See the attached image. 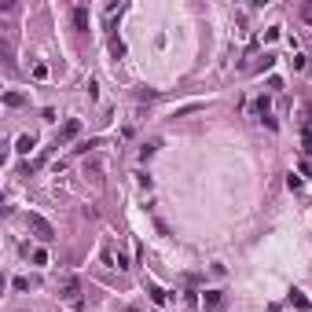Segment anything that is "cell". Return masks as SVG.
I'll list each match as a JSON object with an SVG mask.
<instances>
[{
	"label": "cell",
	"instance_id": "obj_1",
	"mask_svg": "<svg viewBox=\"0 0 312 312\" xmlns=\"http://www.w3.org/2000/svg\"><path fill=\"white\" fill-rule=\"evenodd\" d=\"M63 301L70 305L74 312H81V309H85V297H81V283H77L74 276H66V279H63Z\"/></svg>",
	"mask_w": 312,
	"mask_h": 312
},
{
	"label": "cell",
	"instance_id": "obj_10",
	"mask_svg": "<svg viewBox=\"0 0 312 312\" xmlns=\"http://www.w3.org/2000/svg\"><path fill=\"white\" fill-rule=\"evenodd\" d=\"M110 55H114V59L125 55V41H121V37H110Z\"/></svg>",
	"mask_w": 312,
	"mask_h": 312
},
{
	"label": "cell",
	"instance_id": "obj_8",
	"mask_svg": "<svg viewBox=\"0 0 312 312\" xmlns=\"http://www.w3.org/2000/svg\"><path fill=\"white\" fill-rule=\"evenodd\" d=\"M33 143H37V140H33V136H18L15 151H18V155H30V151H33Z\"/></svg>",
	"mask_w": 312,
	"mask_h": 312
},
{
	"label": "cell",
	"instance_id": "obj_3",
	"mask_svg": "<svg viewBox=\"0 0 312 312\" xmlns=\"http://www.w3.org/2000/svg\"><path fill=\"white\" fill-rule=\"evenodd\" d=\"M77 132H81V121H77V118H70V121L63 125V129H59V140H55V147H63V143H70L77 136Z\"/></svg>",
	"mask_w": 312,
	"mask_h": 312
},
{
	"label": "cell",
	"instance_id": "obj_13",
	"mask_svg": "<svg viewBox=\"0 0 312 312\" xmlns=\"http://www.w3.org/2000/svg\"><path fill=\"white\" fill-rule=\"evenodd\" d=\"M33 264H48V250H33Z\"/></svg>",
	"mask_w": 312,
	"mask_h": 312
},
{
	"label": "cell",
	"instance_id": "obj_11",
	"mask_svg": "<svg viewBox=\"0 0 312 312\" xmlns=\"http://www.w3.org/2000/svg\"><path fill=\"white\" fill-rule=\"evenodd\" d=\"M297 15H301V18H305V22H309V26H312V0H305L301 8H297Z\"/></svg>",
	"mask_w": 312,
	"mask_h": 312
},
{
	"label": "cell",
	"instance_id": "obj_7",
	"mask_svg": "<svg viewBox=\"0 0 312 312\" xmlns=\"http://www.w3.org/2000/svg\"><path fill=\"white\" fill-rule=\"evenodd\" d=\"M74 26L77 30H88V8H74Z\"/></svg>",
	"mask_w": 312,
	"mask_h": 312
},
{
	"label": "cell",
	"instance_id": "obj_5",
	"mask_svg": "<svg viewBox=\"0 0 312 312\" xmlns=\"http://www.w3.org/2000/svg\"><path fill=\"white\" fill-rule=\"evenodd\" d=\"M290 305H294L297 312H309V309H312V301L301 294V290H290Z\"/></svg>",
	"mask_w": 312,
	"mask_h": 312
},
{
	"label": "cell",
	"instance_id": "obj_12",
	"mask_svg": "<svg viewBox=\"0 0 312 312\" xmlns=\"http://www.w3.org/2000/svg\"><path fill=\"white\" fill-rule=\"evenodd\" d=\"M33 77H37V81H44V77H48V66L37 63V66H33Z\"/></svg>",
	"mask_w": 312,
	"mask_h": 312
},
{
	"label": "cell",
	"instance_id": "obj_2",
	"mask_svg": "<svg viewBox=\"0 0 312 312\" xmlns=\"http://www.w3.org/2000/svg\"><path fill=\"white\" fill-rule=\"evenodd\" d=\"M26 224L37 231V239H41V243H52V239H55V228H52V224L44 221L41 213H26Z\"/></svg>",
	"mask_w": 312,
	"mask_h": 312
},
{
	"label": "cell",
	"instance_id": "obj_9",
	"mask_svg": "<svg viewBox=\"0 0 312 312\" xmlns=\"http://www.w3.org/2000/svg\"><path fill=\"white\" fill-rule=\"evenodd\" d=\"M22 103H26L22 92H8V96H4V107H22Z\"/></svg>",
	"mask_w": 312,
	"mask_h": 312
},
{
	"label": "cell",
	"instance_id": "obj_14",
	"mask_svg": "<svg viewBox=\"0 0 312 312\" xmlns=\"http://www.w3.org/2000/svg\"><path fill=\"white\" fill-rule=\"evenodd\" d=\"M33 287V279H26V276H18V279H15V290H30Z\"/></svg>",
	"mask_w": 312,
	"mask_h": 312
},
{
	"label": "cell",
	"instance_id": "obj_6",
	"mask_svg": "<svg viewBox=\"0 0 312 312\" xmlns=\"http://www.w3.org/2000/svg\"><path fill=\"white\" fill-rule=\"evenodd\" d=\"M147 294H151V301H155V305H165V301H169V294H165L158 283H147Z\"/></svg>",
	"mask_w": 312,
	"mask_h": 312
},
{
	"label": "cell",
	"instance_id": "obj_4",
	"mask_svg": "<svg viewBox=\"0 0 312 312\" xmlns=\"http://www.w3.org/2000/svg\"><path fill=\"white\" fill-rule=\"evenodd\" d=\"M202 305H206V309H209V312H224V305H228V297H224L221 290H206Z\"/></svg>",
	"mask_w": 312,
	"mask_h": 312
}]
</instances>
